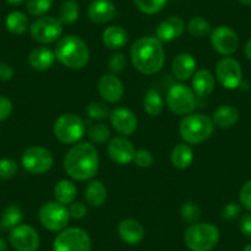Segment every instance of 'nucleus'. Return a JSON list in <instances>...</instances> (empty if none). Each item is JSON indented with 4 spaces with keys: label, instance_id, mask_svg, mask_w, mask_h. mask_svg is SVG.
I'll return each instance as SVG.
<instances>
[{
    "label": "nucleus",
    "instance_id": "f8f14e48",
    "mask_svg": "<svg viewBox=\"0 0 251 251\" xmlns=\"http://www.w3.org/2000/svg\"><path fill=\"white\" fill-rule=\"evenodd\" d=\"M216 76L221 85L226 90L239 88L243 81L240 63L231 57H223L216 67Z\"/></svg>",
    "mask_w": 251,
    "mask_h": 251
},
{
    "label": "nucleus",
    "instance_id": "c9c22d12",
    "mask_svg": "<svg viewBox=\"0 0 251 251\" xmlns=\"http://www.w3.org/2000/svg\"><path fill=\"white\" fill-rule=\"evenodd\" d=\"M181 218L186 222V223L195 224L200 221L201 218V208L199 204L194 201H187L182 203L180 208Z\"/></svg>",
    "mask_w": 251,
    "mask_h": 251
},
{
    "label": "nucleus",
    "instance_id": "412c9836",
    "mask_svg": "<svg viewBox=\"0 0 251 251\" xmlns=\"http://www.w3.org/2000/svg\"><path fill=\"white\" fill-rule=\"evenodd\" d=\"M185 31V23L178 16H170L165 19L156 28V38L160 42H171L181 37Z\"/></svg>",
    "mask_w": 251,
    "mask_h": 251
},
{
    "label": "nucleus",
    "instance_id": "a18cd8bd",
    "mask_svg": "<svg viewBox=\"0 0 251 251\" xmlns=\"http://www.w3.org/2000/svg\"><path fill=\"white\" fill-rule=\"evenodd\" d=\"M13 112V102L10 99L0 95V122L10 117Z\"/></svg>",
    "mask_w": 251,
    "mask_h": 251
},
{
    "label": "nucleus",
    "instance_id": "20e7f679",
    "mask_svg": "<svg viewBox=\"0 0 251 251\" xmlns=\"http://www.w3.org/2000/svg\"><path fill=\"white\" fill-rule=\"evenodd\" d=\"M181 138L187 144H201L211 138L214 132V123L212 118L202 113H191L181 120L178 125Z\"/></svg>",
    "mask_w": 251,
    "mask_h": 251
},
{
    "label": "nucleus",
    "instance_id": "f257e3e1",
    "mask_svg": "<svg viewBox=\"0 0 251 251\" xmlns=\"http://www.w3.org/2000/svg\"><path fill=\"white\" fill-rule=\"evenodd\" d=\"M99 153L91 143H76L67 151L63 168L72 178L86 181L93 178L99 171Z\"/></svg>",
    "mask_w": 251,
    "mask_h": 251
},
{
    "label": "nucleus",
    "instance_id": "4468645a",
    "mask_svg": "<svg viewBox=\"0 0 251 251\" xmlns=\"http://www.w3.org/2000/svg\"><path fill=\"white\" fill-rule=\"evenodd\" d=\"M211 45L217 53L224 57L234 54L239 47L238 33L229 26H217L211 31Z\"/></svg>",
    "mask_w": 251,
    "mask_h": 251
},
{
    "label": "nucleus",
    "instance_id": "603ef678",
    "mask_svg": "<svg viewBox=\"0 0 251 251\" xmlns=\"http://www.w3.org/2000/svg\"><path fill=\"white\" fill-rule=\"evenodd\" d=\"M239 3L243 4V5L250 6L251 5V0H239Z\"/></svg>",
    "mask_w": 251,
    "mask_h": 251
},
{
    "label": "nucleus",
    "instance_id": "4c0bfd02",
    "mask_svg": "<svg viewBox=\"0 0 251 251\" xmlns=\"http://www.w3.org/2000/svg\"><path fill=\"white\" fill-rule=\"evenodd\" d=\"M54 0H26V9L33 16H43L52 9Z\"/></svg>",
    "mask_w": 251,
    "mask_h": 251
},
{
    "label": "nucleus",
    "instance_id": "0eeeda50",
    "mask_svg": "<svg viewBox=\"0 0 251 251\" xmlns=\"http://www.w3.org/2000/svg\"><path fill=\"white\" fill-rule=\"evenodd\" d=\"M53 251H91L90 235L76 226L63 229L53 241Z\"/></svg>",
    "mask_w": 251,
    "mask_h": 251
},
{
    "label": "nucleus",
    "instance_id": "9b49d317",
    "mask_svg": "<svg viewBox=\"0 0 251 251\" xmlns=\"http://www.w3.org/2000/svg\"><path fill=\"white\" fill-rule=\"evenodd\" d=\"M31 37L41 45L58 42L63 33V24L52 16H42L30 26Z\"/></svg>",
    "mask_w": 251,
    "mask_h": 251
},
{
    "label": "nucleus",
    "instance_id": "7ed1b4c3",
    "mask_svg": "<svg viewBox=\"0 0 251 251\" xmlns=\"http://www.w3.org/2000/svg\"><path fill=\"white\" fill-rule=\"evenodd\" d=\"M54 54L58 62L71 69H83L90 58L88 45L80 37L74 35L60 38L55 46Z\"/></svg>",
    "mask_w": 251,
    "mask_h": 251
},
{
    "label": "nucleus",
    "instance_id": "dca6fc26",
    "mask_svg": "<svg viewBox=\"0 0 251 251\" xmlns=\"http://www.w3.org/2000/svg\"><path fill=\"white\" fill-rule=\"evenodd\" d=\"M107 154L115 163L126 165L133 161L136 149L126 137H115L107 144Z\"/></svg>",
    "mask_w": 251,
    "mask_h": 251
},
{
    "label": "nucleus",
    "instance_id": "f3484780",
    "mask_svg": "<svg viewBox=\"0 0 251 251\" xmlns=\"http://www.w3.org/2000/svg\"><path fill=\"white\" fill-rule=\"evenodd\" d=\"M99 95L103 101L108 103H116L122 100L125 88L122 81L115 74H105L99 79L98 83Z\"/></svg>",
    "mask_w": 251,
    "mask_h": 251
},
{
    "label": "nucleus",
    "instance_id": "bb28decb",
    "mask_svg": "<svg viewBox=\"0 0 251 251\" xmlns=\"http://www.w3.org/2000/svg\"><path fill=\"white\" fill-rule=\"evenodd\" d=\"M53 195H54L55 201L64 204V206H68V204H72L76 200L78 190H76V186L72 181L60 180L59 182L55 183Z\"/></svg>",
    "mask_w": 251,
    "mask_h": 251
},
{
    "label": "nucleus",
    "instance_id": "ddd939ff",
    "mask_svg": "<svg viewBox=\"0 0 251 251\" xmlns=\"http://www.w3.org/2000/svg\"><path fill=\"white\" fill-rule=\"evenodd\" d=\"M9 244L15 251H37L40 248V234L28 224L15 226L9 234Z\"/></svg>",
    "mask_w": 251,
    "mask_h": 251
},
{
    "label": "nucleus",
    "instance_id": "aec40b11",
    "mask_svg": "<svg viewBox=\"0 0 251 251\" xmlns=\"http://www.w3.org/2000/svg\"><path fill=\"white\" fill-rule=\"evenodd\" d=\"M197 62L195 57L190 53H180L173 60L171 71L176 79L180 81H186L191 79L196 73Z\"/></svg>",
    "mask_w": 251,
    "mask_h": 251
},
{
    "label": "nucleus",
    "instance_id": "9d476101",
    "mask_svg": "<svg viewBox=\"0 0 251 251\" xmlns=\"http://www.w3.org/2000/svg\"><path fill=\"white\" fill-rule=\"evenodd\" d=\"M54 159L53 154L47 148L33 146L26 149L21 156V164L27 173L33 175H41L50 170Z\"/></svg>",
    "mask_w": 251,
    "mask_h": 251
},
{
    "label": "nucleus",
    "instance_id": "3c124183",
    "mask_svg": "<svg viewBox=\"0 0 251 251\" xmlns=\"http://www.w3.org/2000/svg\"><path fill=\"white\" fill-rule=\"evenodd\" d=\"M10 5H20L21 3H23L24 0H6Z\"/></svg>",
    "mask_w": 251,
    "mask_h": 251
},
{
    "label": "nucleus",
    "instance_id": "f03ea898",
    "mask_svg": "<svg viewBox=\"0 0 251 251\" xmlns=\"http://www.w3.org/2000/svg\"><path fill=\"white\" fill-rule=\"evenodd\" d=\"M131 60L134 68L146 75H154L165 64V50L156 37H141L132 45Z\"/></svg>",
    "mask_w": 251,
    "mask_h": 251
},
{
    "label": "nucleus",
    "instance_id": "a211bd4d",
    "mask_svg": "<svg viewBox=\"0 0 251 251\" xmlns=\"http://www.w3.org/2000/svg\"><path fill=\"white\" fill-rule=\"evenodd\" d=\"M116 15H117V9L111 0H94L88 8L89 19L96 25L110 23Z\"/></svg>",
    "mask_w": 251,
    "mask_h": 251
},
{
    "label": "nucleus",
    "instance_id": "423d86ee",
    "mask_svg": "<svg viewBox=\"0 0 251 251\" xmlns=\"http://www.w3.org/2000/svg\"><path fill=\"white\" fill-rule=\"evenodd\" d=\"M86 132L83 118L75 113H64L57 118L53 126L54 137L63 144H76Z\"/></svg>",
    "mask_w": 251,
    "mask_h": 251
},
{
    "label": "nucleus",
    "instance_id": "09e8293b",
    "mask_svg": "<svg viewBox=\"0 0 251 251\" xmlns=\"http://www.w3.org/2000/svg\"><path fill=\"white\" fill-rule=\"evenodd\" d=\"M244 53H245L246 58L251 60V38L245 43V47H244Z\"/></svg>",
    "mask_w": 251,
    "mask_h": 251
},
{
    "label": "nucleus",
    "instance_id": "37998d69",
    "mask_svg": "<svg viewBox=\"0 0 251 251\" xmlns=\"http://www.w3.org/2000/svg\"><path fill=\"white\" fill-rule=\"evenodd\" d=\"M241 213V206L235 202H230L222 209V218L226 221L230 222L238 218Z\"/></svg>",
    "mask_w": 251,
    "mask_h": 251
},
{
    "label": "nucleus",
    "instance_id": "c85d7f7f",
    "mask_svg": "<svg viewBox=\"0 0 251 251\" xmlns=\"http://www.w3.org/2000/svg\"><path fill=\"white\" fill-rule=\"evenodd\" d=\"M5 27L13 35L20 36L30 28V21H28L26 14L21 13V11H13L6 16Z\"/></svg>",
    "mask_w": 251,
    "mask_h": 251
},
{
    "label": "nucleus",
    "instance_id": "8fccbe9b",
    "mask_svg": "<svg viewBox=\"0 0 251 251\" xmlns=\"http://www.w3.org/2000/svg\"><path fill=\"white\" fill-rule=\"evenodd\" d=\"M0 251H8V243L3 238H0Z\"/></svg>",
    "mask_w": 251,
    "mask_h": 251
},
{
    "label": "nucleus",
    "instance_id": "cd10ccee",
    "mask_svg": "<svg viewBox=\"0 0 251 251\" xmlns=\"http://www.w3.org/2000/svg\"><path fill=\"white\" fill-rule=\"evenodd\" d=\"M86 203L91 207H101L107 200V190L101 181L94 180L85 188Z\"/></svg>",
    "mask_w": 251,
    "mask_h": 251
},
{
    "label": "nucleus",
    "instance_id": "4be33fe9",
    "mask_svg": "<svg viewBox=\"0 0 251 251\" xmlns=\"http://www.w3.org/2000/svg\"><path fill=\"white\" fill-rule=\"evenodd\" d=\"M55 54L52 50L45 46L33 48L28 54V64L32 69L38 72L48 71L54 64Z\"/></svg>",
    "mask_w": 251,
    "mask_h": 251
},
{
    "label": "nucleus",
    "instance_id": "c03bdc74",
    "mask_svg": "<svg viewBox=\"0 0 251 251\" xmlns=\"http://www.w3.org/2000/svg\"><path fill=\"white\" fill-rule=\"evenodd\" d=\"M68 211L69 214H71V218L74 219H81L88 214V208H86V206L83 202L74 201L73 203L69 204Z\"/></svg>",
    "mask_w": 251,
    "mask_h": 251
},
{
    "label": "nucleus",
    "instance_id": "a19ab883",
    "mask_svg": "<svg viewBox=\"0 0 251 251\" xmlns=\"http://www.w3.org/2000/svg\"><path fill=\"white\" fill-rule=\"evenodd\" d=\"M126 66H127V60L122 53H116L108 60V69H110L111 74H115V75L122 73Z\"/></svg>",
    "mask_w": 251,
    "mask_h": 251
},
{
    "label": "nucleus",
    "instance_id": "6e6552de",
    "mask_svg": "<svg viewBox=\"0 0 251 251\" xmlns=\"http://www.w3.org/2000/svg\"><path fill=\"white\" fill-rule=\"evenodd\" d=\"M38 219L43 228L50 231L59 233L66 229L71 219L68 208L57 201L47 202L38 211Z\"/></svg>",
    "mask_w": 251,
    "mask_h": 251
},
{
    "label": "nucleus",
    "instance_id": "58836bf2",
    "mask_svg": "<svg viewBox=\"0 0 251 251\" xmlns=\"http://www.w3.org/2000/svg\"><path fill=\"white\" fill-rule=\"evenodd\" d=\"M18 171L19 165L15 160L9 158L0 159V180H10Z\"/></svg>",
    "mask_w": 251,
    "mask_h": 251
},
{
    "label": "nucleus",
    "instance_id": "5701e85b",
    "mask_svg": "<svg viewBox=\"0 0 251 251\" xmlns=\"http://www.w3.org/2000/svg\"><path fill=\"white\" fill-rule=\"evenodd\" d=\"M216 88V79L208 69H201L192 76V90L200 98L211 95Z\"/></svg>",
    "mask_w": 251,
    "mask_h": 251
},
{
    "label": "nucleus",
    "instance_id": "49530a36",
    "mask_svg": "<svg viewBox=\"0 0 251 251\" xmlns=\"http://www.w3.org/2000/svg\"><path fill=\"white\" fill-rule=\"evenodd\" d=\"M239 228L244 236L251 239V213H246L241 217Z\"/></svg>",
    "mask_w": 251,
    "mask_h": 251
},
{
    "label": "nucleus",
    "instance_id": "6ab92c4d",
    "mask_svg": "<svg viewBox=\"0 0 251 251\" xmlns=\"http://www.w3.org/2000/svg\"><path fill=\"white\" fill-rule=\"evenodd\" d=\"M117 233L121 240L128 245H137L146 236V229L136 219H123L117 226Z\"/></svg>",
    "mask_w": 251,
    "mask_h": 251
},
{
    "label": "nucleus",
    "instance_id": "c756f323",
    "mask_svg": "<svg viewBox=\"0 0 251 251\" xmlns=\"http://www.w3.org/2000/svg\"><path fill=\"white\" fill-rule=\"evenodd\" d=\"M24 218L21 208L16 204H10L4 209L0 218V229L1 230H13L15 226H20Z\"/></svg>",
    "mask_w": 251,
    "mask_h": 251
},
{
    "label": "nucleus",
    "instance_id": "39448f33",
    "mask_svg": "<svg viewBox=\"0 0 251 251\" xmlns=\"http://www.w3.org/2000/svg\"><path fill=\"white\" fill-rule=\"evenodd\" d=\"M221 233L211 223H195L188 226L183 235L186 246L191 251H212L219 243Z\"/></svg>",
    "mask_w": 251,
    "mask_h": 251
},
{
    "label": "nucleus",
    "instance_id": "2eb2a0df",
    "mask_svg": "<svg viewBox=\"0 0 251 251\" xmlns=\"http://www.w3.org/2000/svg\"><path fill=\"white\" fill-rule=\"evenodd\" d=\"M110 122L115 131L122 136H131L138 127L137 116L133 111L127 107H116L111 111Z\"/></svg>",
    "mask_w": 251,
    "mask_h": 251
},
{
    "label": "nucleus",
    "instance_id": "1a4fd4ad",
    "mask_svg": "<svg viewBox=\"0 0 251 251\" xmlns=\"http://www.w3.org/2000/svg\"><path fill=\"white\" fill-rule=\"evenodd\" d=\"M166 105L171 112L176 115H191L196 107L194 90L185 84H175L169 89L166 94Z\"/></svg>",
    "mask_w": 251,
    "mask_h": 251
},
{
    "label": "nucleus",
    "instance_id": "de8ad7c7",
    "mask_svg": "<svg viewBox=\"0 0 251 251\" xmlns=\"http://www.w3.org/2000/svg\"><path fill=\"white\" fill-rule=\"evenodd\" d=\"M14 76V68L5 62H0V80L9 81Z\"/></svg>",
    "mask_w": 251,
    "mask_h": 251
},
{
    "label": "nucleus",
    "instance_id": "e433bc0d",
    "mask_svg": "<svg viewBox=\"0 0 251 251\" xmlns=\"http://www.w3.org/2000/svg\"><path fill=\"white\" fill-rule=\"evenodd\" d=\"M86 112L91 120L95 121H102L110 117L111 115V110L108 108V106L101 101H93V102L89 103L88 107H86Z\"/></svg>",
    "mask_w": 251,
    "mask_h": 251
},
{
    "label": "nucleus",
    "instance_id": "a878e982",
    "mask_svg": "<svg viewBox=\"0 0 251 251\" xmlns=\"http://www.w3.org/2000/svg\"><path fill=\"white\" fill-rule=\"evenodd\" d=\"M171 164L178 170H185L194 161V151L190 144L180 143L174 147L170 155Z\"/></svg>",
    "mask_w": 251,
    "mask_h": 251
},
{
    "label": "nucleus",
    "instance_id": "72a5a7b5",
    "mask_svg": "<svg viewBox=\"0 0 251 251\" xmlns=\"http://www.w3.org/2000/svg\"><path fill=\"white\" fill-rule=\"evenodd\" d=\"M86 133H88L90 141L96 144L106 143L111 137L110 128L106 125H103V123H96V125L90 126Z\"/></svg>",
    "mask_w": 251,
    "mask_h": 251
},
{
    "label": "nucleus",
    "instance_id": "2f4dec72",
    "mask_svg": "<svg viewBox=\"0 0 251 251\" xmlns=\"http://www.w3.org/2000/svg\"><path fill=\"white\" fill-rule=\"evenodd\" d=\"M143 107L144 111L148 113L149 116H159L164 110V100L161 98L160 94L155 90V89H151L147 91L146 96L143 100Z\"/></svg>",
    "mask_w": 251,
    "mask_h": 251
},
{
    "label": "nucleus",
    "instance_id": "ea45409f",
    "mask_svg": "<svg viewBox=\"0 0 251 251\" xmlns=\"http://www.w3.org/2000/svg\"><path fill=\"white\" fill-rule=\"evenodd\" d=\"M133 161L138 168H151L154 163L153 154L149 151H147V149H138V151H136V154H134Z\"/></svg>",
    "mask_w": 251,
    "mask_h": 251
},
{
    "label": "nucleus",
    "instance_id": "79ce46f5",
    "mask_svg": "<svg viewBox=\"0 0 251 251\" xmlns=\"http://www.w3.org/2000/svg\"><path fill=\"white\" fill-rule=\"evenodd\" d=\"M239 202L249 212H251V180L246 181L239 192Z\"/></svg>",
    "mask_w": 251,
    "mask_h": 251
},
{
    "label": "nucleus",
    "instance_id": "393cba45",
    "mask_svg": "<svg viewBox=\"0 0 251 251\" xmlns=\"http://www.w3.org/2000/svg\"><path fill=\"white\" fill-rule=\"evenodd\" d=\"M239 111L234 106L222 105L214 110L212 121L219 128H230L238 122Z\"/></svg>",
    "mask_w": 251,
    "mask_h": 251
},
{
    "label": "nucleus",
    "instance_id": "b1692460",
    "mask_svg": "<svg viewBox=\"0 0 251 251\" xmlns=\"http://www.w3.org/2000/svg\"><path fill=\"white\" fill-rule=\"evenodd\" d=\"M102 43L108 50H121L127 45L128 33L121 26H110L102 32Z\"/></svg>",
    "mask_w": 251,
    "mask_h": 251
},
{
    "label": "nucleus",
    "instance_id": "473e14b6",
    "mask_svg": "<svg viewBox=\"0 0 251 251\" xmlns=\"http://www.w3.org/2000/svg\"><path fill=\"white\" fill-rule=\"evenodd\" d=\"M188 33L195 38H202L211 33V25L206 19L201 16H195L187 24Z\"/></svg>",
    "mask_w": 251,
    "mask_h": 251
},
{
    "label": "nucleus",
    "instance_id": "7c9ffc66",
    "mask_svg": "<svg viewBox=\"0 0 251 251\" xmlns=\"http://www.w3.org/2000/svg\"><path fill=\"white\" fill-rule=\"evenodd\" d=\"M79 14H80V6L75 0H66L59 6L58 20L63 25H72L79 19Z\"/></svg>",
    "mask_w": 251,
    "mask_h": 251
},
{
    "label": "nucleus",
    "instance_id": "864d4df0",
    "mask_svg": "<svg viewBox=\"0 0 251 251\" xmlns=\"http://www.w3.org/2000/svg\"><path fill=\"white\" fill-rule=\"evenodd\" d=\"M243 251H251V244H249V245H246L245 248H244Z\"/></svg>",
    "mask_w": 251,
    "mask_h": 251
},
{
    "label": "nucleus",
    "instance_id": "f704fd0d",
    "mask_svg": "<svg viewBox=\"0 0 251 251\" xmlns=\"http://www.w3.org/2000/svg\"><path fill=\"white\" fill-rule=\"evenodd\" d=\"M133 3L136 8L143 14L154 15L165 8L168 0H133Z\"/></svg>",
    "mask_w": 251,
    "mask_h": 251
}]
</instances>
